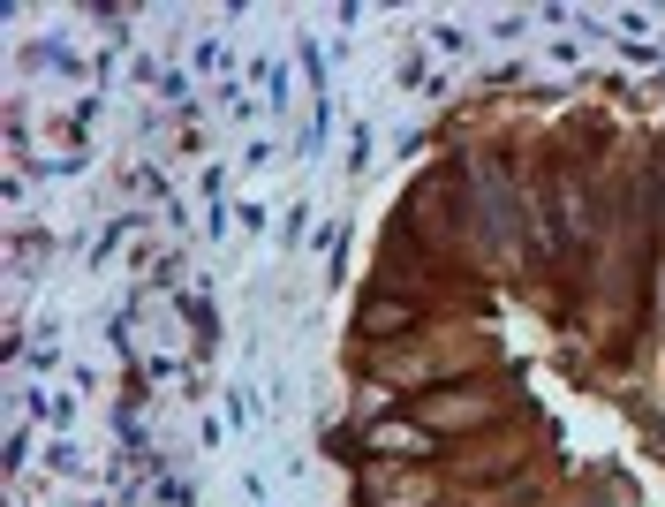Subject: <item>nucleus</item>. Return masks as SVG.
Wrapping results in <instances>:
<instances>
[{
	"label": "nucleus",
	"instance_id": "1",
	"mask_svg": "<svg viewBox=\"0 0 665 507\" xmlns=\"http://www.w3.org/2000/svg\"><path fill=\"white\" fill-rule=\"evenodd\" d=\"M492 409H499V402H424V424H454V417L477 424V417H492Z\"/></svg>",
	"mask_w": 665,
	"mask_h": 507
}]
</instances>
